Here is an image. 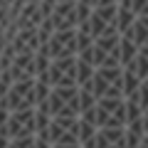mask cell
I'll use <instances>...</instances> for the list:
<instances>
[{
    "label": "cell",
    "instance_id": "obj_5",
    "mask_svg": "<svg viewBox=\"0 0 148 148\" xmlns=\"http://www.w3.org/2000/svg\"><path fill=\"white\" fill-rule=\"evenodd\" d=\"M136 20H138V15L133 12V8H126V5H121V3H119V17H116V27H119V32L123 35V32H126Z\"/></svg>",
    "mask_w": 148,
    "mask_h": 148
},
{
    "label": "cell",
    "instance_id": "obj_3",
    "mask_svg": "<svg viewBox=\"0 0 148 148\" xmlns=\"http://www.w3.org/2000/svg\"><path fill=\"white\" fill-rule=\"evenodd\" d=\"M77 3H79V0H64V3H57L54 12L49 15L54 20V25H57V30L79 27V20H77Z\"/></svg>",
    "mask_w": 148,
    "mask_h": 148
},
{
    "label": "cell",
    "instance_id": "obj_1",
    "mask_svg": "<svg viewBox=\"0 0 148 148\" xmlns=\"http://www.w3.org/2000/svg\"><path fill=\"white\" fill-rule=\"evenodd\" d=\"M0 133H5L10 138H25V136H37V109L27 106V109H17L10 114L8 123L0 128Z\"/></svg>",
    "mask_w": 148,
    "mask_h": 148
},
{
    "label": "cell",
    "instance_id": "obj_11",
    "mask_svg": "<svg viewBox=\"0 0 148 148\" xmlns=\"http://www.w3.org/2000/svg\"><path fill=\"white\" fill-rule=\"evenodd\" d=\"M146 121H148V111H146Z\"/></svg>",
    "mask_w": 148,
    "mask_h": 148
},
{
    "label": "cell",
    "instance_id": "obj_7",
    "mask_svg": "<svg viewBox=\"0 0 148 148\" xmlns=\"http://www.w3.org/2000/svg\"><path fill=\"white\" fill-rule=\"evenodd\" d=\"M96 74V67L91 62H86V59H77V79H79V86L84 84V82H89L91 77Z\"/></svg>",
    "mask_w": 148,
    "mask_h": 148
},
{
    "label": "cell",
    "instance_id": "obj_4",
    "mask_svg": "<svg viewBox=\"0 0 148 148\" xmlns=\"http://www.w3.org/2000/svg\"><path fill=\"white\" fill-rule=\"evenodd\" d=\"M123 37H128V40H133L138 47H143V45H146V40H148V25L141 20V17H138V20L133 22L126 32H123Z\"/></svg>",
    "mask_w": 148,
    "mask_h": 148
},
{
    "label": "cell",
    "instance_id": "obj_6",
    "mask_svg": "<svg viewBox=\"0 0 148 148\" xmlns=\"http://www.w3.org/2000/svg\"><path fill=\"white\" fill-rule=\"evenodd\" d=\"M119 52H121V62H123V67H126V64H131L133 59L138 57L141 47H138L133 40H128V37H121V47H119Z\"/></svg>",
    "mask_w": 148,
    "mask_h": 148
},
{
    "label": "cell",
    "instance_id": "obj_8",
    "mask_svg": "<svg viewBox=\"0 0 148 148\" xmlns=\"http://www.w3.org/2000/svg\"><path fill=\"white\" fill-rule=\"evenodd\" d=\"M96 15H101L109 25H116V17H119V3H109V5H99L94 8Z\"/></svg>",
    "mask_w": 148,
    "mask_h": 148
},
{
    "label": "cell",
    "instance_id": "obj_10",
    "mask_svg": "<svg viewBox=\"0 0 148 148\" xmlns=\"http://www.w3.org/2000/svg\"><path fill=\"white\" fill-rule=\"evenodd\" d=\"M82 119L89 123H94V126H99V106H91V109L82 111Z\"/></svg>",
    "mask_w": 148,
    "mask_h": 148
},
{
    "label": "cell",
    "instance_id": "obj_9",
    "mask_svg": "<svg viewBox=\"0 0 148 148\" xmlns=\"http://www.w3.org/2000/svg\"><path fill=\"white\" fill-rule=\"evenodd\" d=\"M96 131H99V126H94V123H89V121L82 119V123H79V138H82V143H86L89 138H94Z\"/></svg>",
    "mask_w": 148,
    "mask_h": 148
},
{
    "label": "cell",
    "instance_id": "obj_2",
    "mask_svg": "<svg viewBox=\"0 0 148 148\" xmlns=\"http://www.w3.org/2000/svg\"><path fill=\"white\" fill-rule=\"evenodd\" d=\"M47 47H49V57H52V59L79 54V40H77V27H69V30H57V32L52 35V40L47 42Z\"/></svg>",
    "mask_w": 148,
    "mask_h": 148
}]
</instances>
